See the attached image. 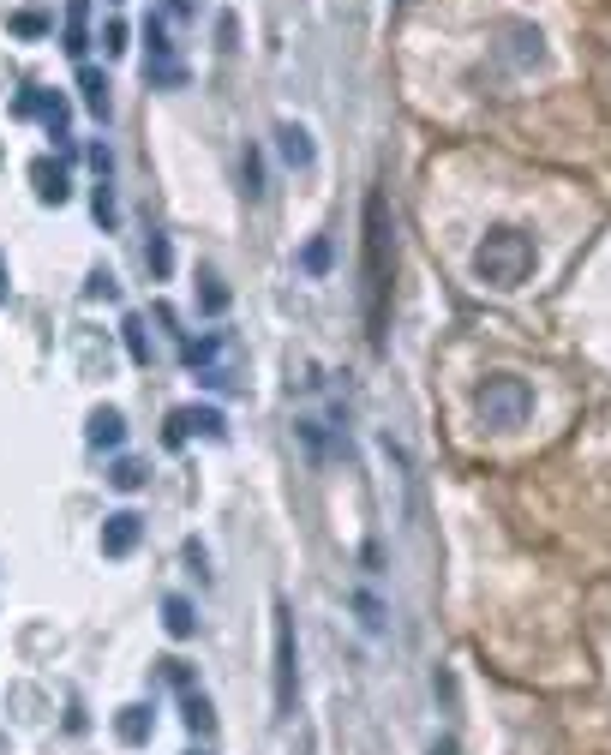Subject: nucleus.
<instances>
[{
  "instance_id": "dca6fc26",
  "label": "nucleus",
  "mask_w": 611,
  "mask_h": 755,
  "mask_svg": "<svg viewBox=\"0 0 611 755\" xmlns=\"http://www.w3.org/2000/svg\"><path fill=\"white\" fill-rule=\"evenodd\" d=\"M120 342H126L132 366H150V330H144V318H126V324H120Z\"/></svg>"
},
{
  "instance_id": "b1692460",
  "label": "nucleus",
  "mask_w": 611,
  "mask_h": 755,
  "mask_svg": "<svg viewBox=\"0 0 611 755\" xmlns=\"http://www.w3.org/2000/svg\"><path fill=\"white\" fill-rule=\"evenodd\" d=\"M12 36H48V18H42V12H18V18H12Z\"/></svg>"
},
{
  "instance_id": "a211bd4d",
  "label": "nucleus",
  "mask_w": 611,
  "mask_h": 755,
  "mask_svg": "<svg viewBox=\"0 0 611 755\" xmlns=\"http://www.w3.org/2000/svg\"><path fill=\"white\" fill-rule=\"evenodd\" d=\"M216 354H222V336H198V342H180V360H186L192 372H198V366H210Z\"/></svg>"
},
{
  "instance_id": "f3484780",
  "label": "nucleus",
  "mask_w": 611,
  "mask_h": 755,
  "mask_svg": "<svg viewBox=\"0 0 611 755\" xmlns=\"http://www.w3.org/2000/svg\"><path fill=\"white\" fill-rule=\"evenodd\" d=\"M144 480H150V468H144V462H132V456H120V462L108 468V486H114V492H138Z\"/></svg>"
},
{
  "instance_id": "ddd939ff",
  "label": "nucleus",
  "mask_w": 611,
  "mask_h": 755,
  "mask_svg": "<svg viewBox=\"0 0 611 755\" xmlns=\"http://www.w3.org/2000/svg\"><path fill=\"white\" fill-rule=\"evenodd\" d=\"M162 630H168L174 642H186V636H198V618H192V600H180V594H168V600H162Z\"/></svg>"
},
{
  "instance_id": "423d86ee",
  "label": "nucleus",
  "mask_w": 611,
  "mask_h": 755,
  "mask_svg": "<svg viewBox=\"0 0 611 755\" xmlns=\"http://www.w3.org/2000/svg\"><path fill=\"white\" fill-rule=\"evenodd\" d=\"M192 432H198V438H222V432H228V426H222V408H174V414H168V432H162V438H168V444L180 450V444H186Z\"/></svg>"
},
{
  "instance_id": "7c9ffc66",
  "label": "nucleus",
  "mask_w": 611,
  "mask_h": 755,
  "mask_svg": "<svg viewBox=\"0 0 611 755\" xmlns=\"http://www.w3.org/2000/svg\"><path fill=\"white\" fill-rule=\"evenodd\" d=\"M0 300H6V282H0Z\"/></svg>"
},
{
  "instance_id": "1a4fd4ad",
  "label": "nucleus",
  "mask_w": 611,
  "mask_h": 755,
  "mask_svg": "<svg viewBox=\"0 0 611 755\" xmlns=\"http://www.w3.org/2000/svg\"><path fill=\"white\" fill-rule=\"evenodd\" d=\"M276 150H282V162H288V168H300V174L318 162L312 132H306V126H294V120H282V126H276Z\"/></svg>"
},
{
  "instance_id": "0eeeda50",
  "label": "nucleus",
  "mask_w": 611,
  "mask_h": 755,
  "mask_svg": "<svg viewBox=\"0 0 611 755\" xmlns=\"http://www.w3.org/2000/svg\"><path fill=\"white\" fill-rule=\"evenodd\" d=\"M144 36H150V60H144V72H150V84H168V90H174V84H186V66L174 60V42L162 36V24H156V18L144 24Z\"/></svg>"
},
{
  "instance_id": "aec40b11",
  "label": "nucleus",
  "mask_w": 611,
  "mask_h": 755,
  "mask_svg": "<svg viewBox=\"0 0 611 755\" xmlns=\"http://www.w3.org/2000/svg\"><path fill=\"white\" fill-rule=\"evenodd\" d=\"M240 180H246V198H258V192H264V162H258V150H246V156H240Z\"/></svg>"
},
{
  "instance_id": "9d476101",
  "label": "nucleus",
  "mask_w": 611,
  "mask_h": 755,
  "mask_svg": "<svg viewBox=\"0 0 611 755\" xmlns=\"http://www.w3.org/2000/svg\"><path fill=\"white\" fill-rule=\"evenodd\" d=\"M30 180H36V198H42V204H66V198H72L66 168H60V162H48V156H36V162H30Z\"/></svg>"
},
{
  "instance_id": "cd10ccee",
  "label": "nucleus",
  "mask_w": 611,
  "mask_h": 755,
  "mask_svg": "<svg viewBox=\"0 0 611 755\" xmlns=\"http://www.w3.org/2000/svg\"><path fill=\"white\" fill-rule=\"evenodd\" d=\"M90 168H96V174H108V168H114V156H108V144H90Z\"/></svg>"
},
{
  "instance_id": "6ab92c4d",
  "label": "nucleus",
  "mask_w": 611,
  "mask_h": 755,
  "mask_svg": "<svg viewBox=\"0 0 611 755\" xmlns=\"http://www.w3.org/2000/svg\"><path fill=\"white\" fill-rule=\"evenodd\" d=\"M186 726H192L198 738H210V732H216V714H210V702H204L198 690H186Z\"/></svg>"
},
{
  "instance_id": "20e7f679",
  "label": "nucleus",
  "mask_w": 611,
  "mask_h": 755,
  "mask_svg": "<svg viewBox=\"0 0 611 755\" xmlns=\"http://www.w3.org/2000/svg\"><path fill=\"white\" fill-rule=\"evenodd\" d=\"M492 60L510 66V72L540 66V60H546V36H540V24H528V18H504V24L492 30Z\"/></svg>"
},
{
  "instance_id": "5701e85b",
  "label": "nucleus",
  "mask_w": 611,
  "mask_h": 755,
  "mask_svg": "<svg viewBox=\"0 0 611 755\" xmlns=\"http://www.w3.org/2000/svg\"><path fill=\"white\" fill-rule=\"evenodd\" d=\"M300 264H306L312 276H324V270H330V240H312V246L300 252Z\"/></svg>"
},
{
  "instance_id": "412c9836",
  "label": "nucleus",
  "mask_w": 611,
  "mask_h": 755,
  "mask_svg": "<svg viewBox=\"0 0 611 755\" xmlns=\"http://www.w3.org/2000/svg\"><path fill=\"white\" fill-rule=\"evenodd\" d=\"M198 306H204L210 318H216V312H228V288H222L216 276H204V288H198Z\"/></svg>"
},
{
  "instance_id": "a878e982",
  "label": "nucleus",
  "mask_w": 611,
  "mask_h": 755,
  "mask_svg": "<svg viewBox=\"0 0 611 755\" xmlns=\"http://www.w3.org/2000/svg\"><path fill=\"white\" fill-rule=\"evenodd\" d=\"M96 222L114 228V192H108V186H96Z\"/></svg>"
},
{
  "instance_id": "4be33fe9",
  "label": "nucleus",
  "mask_w": 611,
  "mask_h": 755,
  "mask_svg": "<svg viewBox=\"0 0 611 755\" xmlns=\"http://www.w3.org/2000/svg\"><path fill=\"white\" fill-rule=\"evenodd\" d=\"M144 264H150L156 276H168V264H174V252H168V240H162V234H150V246H144Z\"/></svg>"
},
{
  "instance_id": "c756f323",
  "label": "nucleus",
  "mask_w": 611,
  "mask_h": 755,
  "mask_svg": "<svg viewBox=\"0 0 611 755\" xmlns=\"http://www.w3.org/2000/svg\"><path fill=\"white\" fill-rule=\"evenodd\" d=\"M168 6H174V12H192V0H168Z\"/></svg>"
},
{
  "instance_id": "f03ea898",
  "label": "nucleus",
  "mask_w": 611,
  "mask_h": 755,
  "mask_svg": "<svg viewBox=\"0 0 611 755\" xmlns=\"http://www.w3.org/2000/svg\"><path fill=\"white\" fill-rule=\"evenodd\" d=\"M534 264H540L534 234H522V228H510V222L486 228V240L474 246V276H480L486 288H498V294L522 288V282L534 276Z\"/></svg>"
},
{
  "instance_id": "393cba45",
  "label": "nucleus",
  "mask_w": 611,
  "mask_h": 755,
  "mask_svg": "<svg viewBox=\"0 0 611 755\" xmlns=\"http://www.w3.org/2000/svg\"><path fill=\"white\" fill-rule=\"evenodd\" d=\"M84 294H90V300H114V294H120V288H114V276H108V270H96V276H90V288H84Z\"/></svg>"
},
{
  "instance_id": "7ed1b4c3",
  "label": "nucleus",
  "mask_w": 611,
  "mask_h": 755,
  "mask_svg": "<svg viewBox=\"0 0 611 755\" xmlns=\"http://www.w3.org/2000/svg\"><path fill=\"white\" fill-rule=\"evenodd\" d=\"M474 408H480V426H492V432H522V426L534 420V390H528V378H516V372H492V378L474 390Z\"/></svg>"
},
{
  "instance_id": "39448f33",
  "label": "nucleus",
  "mask_w": 611,
  "mask_h": 755,
  "mask_svg": "<svg viewBox=\"0 0 611 755\" xmlns=\"http://www.w3.org/2000/svg\"><path fill=\"white\" fill-rule=\"evenodd\" d=\"M294 690H300L294 612H288V600H276V720H288V714H294Z\"/></svg>"
},
{
  "instance_id": "f8f14e48",
  "label": "nucleus",
  "mask_w": 611,
  "mask_h": 755,
  "mask_svg": "<svg viewBox=\"0 0 611 755\" xmlns=\"http://www.w3.org/2000/svg\"><path fill=\"white\" fill-rule=\"evenodd\" d=\"M114 732H120V744H132V750H138V744H150L156 714H150V708H120V714H114Z\"/></svg>"
},
{
  "instance_id": "6e6552de",
  "label": "nucleus",
  "mask_w": 611,
  "mask_h": 755,
  "mask_svg": "<svg viewBox=\"0 0 611 755\" xmlns=\"http://www.w3.org/2000/svg\"><path fill=\"white\" fill-rule=\"evenodd\" d=\"M138 540H144V516L138 510H114L102 522V558H132Z\"/></svg>"
},
{
  "instance_id": "f257e3e1",
  "label": "nucleus",
  "mask_w": 611,
  "mask_h": 755,
  "mask_svg": "<svg viewBox=\"0 0 611 755\" xmlns=\"http://www.w3.org/2000/svg\"><path fill=\"white\" fill-rule=\"evenodd\" d=\"M366 342L384 354V324H390V210L384 192L366 198Z\"/></svg>"
},
{
  "instance_id": "9b49d317",
  "label": "nucleus",
  "mask_w": 611,
  "mask_h": 755,
  "mask_svg": "<svg viewBox=\"0 0 611 755\" xmlns=\"http://www.w3.org/2000/svg\"><path fill=\"white\" fill-rule=\"evenodd\" d=\"M84 438H90L96 450H120V444H126V414H120V408H96L90 426H84Z\"/></svg>"
},
{
  "instance_id": "bb28decb",
  "label": "nucleus",
  "mask_w": 611,
  "mask_h": 755,
  "mask_svg": "<svg viewBox=\"0 0 611 755\" xmlns=\"http://www.w3.org/2000/svg\"><path fill=\"white\" fill-rule=\"evenodd\" d=\"M102 42H108V54H120V48H126V24H108Z\"/></svg>"
},
{
  "instance_id": "2eb2a0df",
  "label": "nucleus",
  "mask_w": 611,
  "mask_h": 755,
  "mask_svg": "<svg viewBox=\"0 0 611 755\" xmlns=\"http://www.w3.org/2000/svg\"><path fill=\"white\" fill-rule=\"evenodd\" d=\"M84 6H90V0H66V42H60V48H66L72 60H84V48H90V36H84Z\"/></svg>"
},
{
  "instance_id": "4468645a",
  "label": "nucleus",
  "mask_w": 611,
  "mask_h": 755,
  "mask_svg": "<svg viewBox=\"0 0 611 755\" xmlns=\"http://www.w3.org/2000/svg\"><path fill=\"white\" fill-rule=\"evenodd\" d=\"M78 96H84V108H90L96 120H108V78H102L96 66H78Z\"/></svg>"
},
{
  "instance_id": "c85d7f7f",
  "label": "nucleus",
  "mask_w": 611,
  "mask_h": 755,
  "mask_svg": "<svg viewBox=\"0 0 611 755\" xmlns=\"http://www.w3.org/2000/svg\"><path fill=\"white\" fill-rule=\"evenodd\" d=\"M432 755H456V744H450V738H438V744H432Z\"/></svg>"
}]
</instances>
